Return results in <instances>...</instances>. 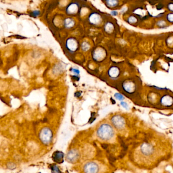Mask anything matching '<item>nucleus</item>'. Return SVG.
Segmentation results:
<instances>
[{"instance_id":"f257e3e1","label":"nucleus","mask_w":173,"mask_h":173,"mask_svg":"<svg viewBox=\"0 0 173 173\" xmlns=\"http://www.w3.org/2000/svg\"><path fill=\"white\" fill-rule=\"evenodd\" d=\"M113 133L112 128L107 124L101 125L98 131V137L103 140L110 139L113 136Z\"/></svg>"},{"instance_id":"f03ea898","label":"nucleus","mask_w":173,"mask_h":173,"mask_svg":"<svg viewBox=\"0 0 173 173\" xmlns=\"http://www.w3.org/2000/svg\"><path fill=\"white\" fill-rule=\"evenodd\" d=\"M66 47L71 52H74L78 48V42L74 38H70L66 42Z\"/></svg>"},{"instance_id":"7ed1b4c3","label":"nucleus","mask_w":173,"mask_h":173,"mask_svg":"<svg viewBox=\"0 0 173 173\" xmlns=\"http://www.w3.org/2000/svg\"><path fill=\"white\" fill-rule=\"evenodd\" d=\"M112 121L115 127L118 129H122L125 125V121L123 118L119 116H116L113 117Z\"/></svg>"},{"instance_id":"20e7f679","label":"nucleus","mask_w":173,"mask_h":173,"mask_svg":"<svg viewBox=\"0 0 173 173\" xmlns=\"http://www.w3.org/2000/svg\"><path fill=\"white\" fill-rule=\"evenodd\" d=\"M106 55V52L102 49H96L94 53L93 57L96 61H100L104 59Z\"/></svg>"},{"instance_id":"39448f33","label":"nucleus","mask_w":173,"mask_h":173,"mask_svg":"<svg viewBox=\"0 0 173 173\" xmlns=\"http://www.w3.org/2000/svg\"><path fill=\"white\" fill-rule=\"evenodd\" d=\"M84 169L85 172L88 173H96L98 171V167L94 163H88L84 167Z\"/></svg>"},{"instance_id":"423d86ee","label":"nucleus","mask_w":173,"mask_h":173,"mask_svg":"<svg viewBox=\"0 0 173 173\" xmlns=\"http://www.w3.org/2000/svg\"><path fill=\"white\" fill-rule=\"evenodd\" d=\"M101 18V16L96 13H93L89 17V21L94 25H98L100 23Z\"/></svg>"},{"instance_id":"0eeeda50","label":"nucleus","mask_w":173,"mask_h":173,"mask_svg":"<svg viewBox=\"0 0 173 173\" xmlns=\"http://www.w3.org/2000/svg\"><path fill=\"white\" fill-rule=\"evenodd\" d=\"M161 103L165 106H170L173 103V98L168 95L164 96L161 100Z\"/></svg>"},{"instance_id":"6e6552de","label":"nucleus","mask_w":173,"mask_h":173,"mask_svg":"<svg viewBox=\"0 0 173 173\" xmlns=\"http://www.w3.org/2000/svg\"><path fill=\"white\" fill-rule=\"evenodd\" d=\"M78 6L75 3L70 5L67 9V12L69 14H73L77 12Z\"/></svg>"},{"instance_id":"1a4fd4ad","label":"nucleus","mask_w":173,"mask_h":173,"mask_svg":"<svg viewBox=\"0 0 173 173\" xmlns=\"http://www.w3.org/2000/svg\"><path fill=\"white\" fill-rule=\"evenodd\" d=\"M63 157H64V154L62 152H55L53 155L52 156V159H53L54 161L58 163H61L63 161Z\"/></svg>"},{"instance_id":"9d476101","label":"nucleus","mask_w":173,"mask_h":173,"mask_svg":"<svg viewBox=\"0 0 173 173\" xmlns=\"http://www.w3.org/2000/svg\"><path fill=\"white\" fill-rule=\"evenodd\" d=\"M120 73L119 69L116 67H113L111 68L109 71V74L111 77L116 78L118 76Z\"/></svg>"},{"instance_id":"9b49d317","label":"nucleus","mask_w":173,"mask_h":173,"mask_svg":"<svg viewBox=\"0 0 173 173\" xmlns=\"http://www.w3.org/2000/svg\"><path fill=\"white\" fill-rule=\"evenodd\" d=\"M123 88L127 92H132L135 89V85L131 82H128L123 85Z\"/></svg>"},{"instance_id":"f8f14e48","label":"nucleus","mask_w":173,"mask_h":173,"mask_svg":"<svg viewBox=\"0 0 173 173\" xmlns=\"http://www.w3.org/2000/svg\"><path fill=\"white\" fill-rule=\"evenodd\" d=\"M106 3L107 6L110 8H115L119 4L118 0H106Z\"/></svg>"},{"instance_id":"ddd939ff","label":"nucleus","mask_w":173,"mask_h":173,"mask_svg":"<svg viewBox=\"0 0 173 173\" xmlns=\"http://www.w3.org/2000/svg\"><path fill=\"white\" fill-rule=\"evenodd\" d=\"M74 25H75V22L74 21L73 19L71 18H68L65 19L64 25L66 28H68V29L71 28V27H73Z\"/></svg>"},{"instance_id":"4468645a","label":"nucleus","mask_w":173,"mask_h":173,"mask_svg":"<svg viewBox=\"0 0 173 173\" xmlns=\"http://www.w3.org/2000/svg\"><path fill=\"white\" fill-rule=\"evenodd\" d=\"M138 21H139V20H138V18L136 16L131 15L127 17V23L131 25H133L135 24L138 23Z\"/></svg>"},{"instance_id":"2eb2a0df","label":"nucleus","mask_w":173,"mask_h":173,"mask_svg":"<svg viewBox=\"0 0 173 173\" xmlns=\"http://www.w3.org/2000/svg\"><path fill=\"white\" fill-rule=\"evenodd\" d=\"M156 25H157V27L160 29H166L168 27L167 21L164 20V19L159 20L157 21Z\"/></svg>"},{"instance_id":"dca6fc26","label":"nucleus","mask_w":173,"mask_h":173,"mask_svg":"<svg viewBox=\"0 0 173 173\" xmlns=\"http://www.w3.org/2000/svg\"><path fill=\"white\" fill-rule=\"evenodd\" d=\"M114 29V26L112 23L108 22L105 25V30L107 33H111Z\"/></svg>"},{"instance_id":"f3484780","label":"nucleus","mask_w":173,"mask_h":173,"mask_svg":"<svg viewBox=\"0 0 173 173\" xmlns=\"http://www.w3.org/2000/svg\"><path fill=\"white\" fill-rule=\"evenodd\" d=\"M77 155V152H75V151L74 152V155H73V150H71V151H70V152H69V153L68 155V157H67L69 159V160L70 159V161H75V159H76L75 157H78Z\"/></svg>"},{"instance_id":"a211bd4d","label":"nucleus","mask_w":173,"mask_h":173,"mask_svg":"<svg viewBox=\"0 0 173 173\" xmlns=\"http://www.w3.org/2000/svg\"><path fill=\"white\" fill-rule=\"evenodd\" d=\"M165 19L168 23H173V12L168 13L165 15Z\"/></svg>"},{"instance_id":"6ab92c4d","label":"nucleus","mask_w":173,"mask_h":173,"mask_svg":"<svg viewBox=\"0 0 173 173\" xmlns=\"http://www.w3.org/2000/svg\"><path fill=\"white\" fill-rule=\"evenodd\" d=\"M82 49L84 51H87L90 48V45L88 44V43L86 42H84L82 43L81 45Z\"/></svg>"},{"instance_id":"aec40b11","label":"nucleus","mask_w":173,"mask_h":173,"mask_svg":"<svg viewBox=\"0 0 173 173\" xmlns=\"http://www.w3.org/2000/svg\"><path fill=\"white\" fill-rule=\"evenodd\" d=\"M114 96L115 98L119 101H122L124 98V96L122 94H118V93H116L115 94Z\"/></svg>"},{"instance_id":"412c9836","label":"nucleus","mask_w":173,"mask_h":173,"mask_svg":"<svg viewBox=\"0 0 173 173\" xmlns=\"http://www.w3.org/2000/svg\"><path fill=\"white\" fill-rule=\"evenodd\" d=\"M167 9L171 12H173V2H170L167 4Z\"/></svg>"},{"instance_id":"4be33fe9","label":"nucleus","mask_w":173,"mask_h":173,"mask_svg":"<svg viewBox=\"0 0 173 173\" xmlns=\"http://www.w3.org/2000/svg\"><path fill=\"white\" fill-rule=\"evenodd\" d=\"M120 104H121V106L123 107L124 108L126 109H129V105L127 104V103L125 102H121V103H120Z\"/></svg>"},{"instance_id":"5701e85b","label":"nucleus","mask_w":173,"mask_h":173,"mask_svg":"<svg viewBox=\"0 0 173 173\" xmlns=\"http://www.w3.org/2000/svg\"><path fill=\"white\" fill-rule=\"evenodd\" d=\"M111 14L112 15V16H116L118 15V13L117 11L113 10L111 12Z\"/></svg>"},{"instance_id":"b1692460","label":"nucleus","mask_w":173,"mask_h":173,"mask_svg":"<svg viewBox=\"0 0 173 173\" xmlns=\"http://www.w3.org/2000/svg\"><path fill=\"white\" fill-rule=\"evenodd\" d=\"M32 14L34 16L37 17L40 14V12L39 11H35L33 12H32Z\"/></svg>"},{"instance_id":"393cba45","label":"nucleus","mask_w":173,"mask_h":173,"mask_svg":"<svg viewBox=\"0 0 173 173\" xmlns=\"http://www.w3.org/2000/svg\"><path fill=\"white\" fill-rule=\"evenodd\" d=\"M52 172H54V170H56V172H59L58 168H57V167H56V165H54V166L52 167Z\"/></svg>"},{"instance_id":"a878e982","label":"nucleus","mask_w":173,"mask_h":173,"mask_svg":"<svg viewBox=\"0 0 173 173\" xmlns=\"http://www.w3.org/2000/svg\"><path fill=\"white\" fill-rule=\"evenodd\" d=\"M72 71H73V72H74V73H76V74H79V71L78 70H77V69H72Z\"/></svg>"}]
</instances>
